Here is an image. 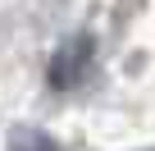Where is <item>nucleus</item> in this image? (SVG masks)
I'll return each instance as SVG.
<instances>
[{"instance_id":"1","label":"nucleus","mask_w":155,"mask_h":151,"mask_svg":"<svg viewBox=\"0 0 155 151\" xmlns=\"http://www.w3.org/2000/svg\"><path fill=\"white\" fill-rule=\"evenodd\" d=\"M96 69V37L91 32H73L55 46L50 64H46V83L55 92H78Z\"/></svg>"},{"instance_id":"2","label":"nucleus","mask_w":155,"mask_h":151,"mask_svg":"<svg viewBox=\"0 0 155 151\" xmlns=\"http://www.w3.org/2000/svg\"><path fill=\"white\" fill-rule=\"evenodd\" d=\"M9 151H59V142H55L50 133L32 128V124H18V128L9 133Z\"/></svg>"}]
</instances>
